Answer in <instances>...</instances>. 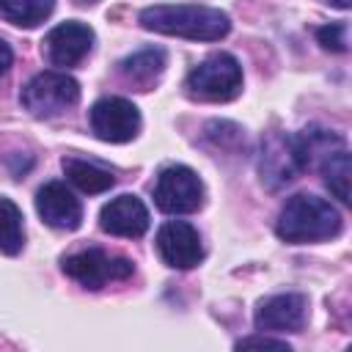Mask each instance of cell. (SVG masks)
Here are the masks:
<instances>
[{
	"label": "cell",
	"mask_w": 352,
	"mask_h": 352,
	"mask_svg": "<svg viewBox=\"0 0 352 352\" xmlns=\"http://www.w3.org/2000/svg\"><path fill=\"white\" fill-rule=\"evenodd\" d=\"M140 25L162 36H179L190 41H220L231 30L228 14L209 6H148L140 11Z\"/></svg>",
	"instance_id": "cell-1"
},
{
	"label": "cell",
	"mask_w": 352,
	"mask_h": 352,
	"mask_svg": "<svg viewBox=\"0 0 352 352\" xmlns=\"http://www.w3.org/2000/svg\"><path fill=\"white\" fill-rule=\"evenodd\" d=\"M275 234L292 245L333 239L341 234V212L319 195L297 192L283 204L275 223Z\"/></svg>",
	"instance_id": "cell-2"
},
{
	"label": "cell",
	"mask_w": 352,
	"mask_h": 352,
	"mask_svg": "<svg viewBox=\"0 0 352 352\" xmlns=\"http://www.w3.org/2000/svg\"><path fill=\"white\" fill-rule=\"evenodd\" d=\"M187 94L201 102H228L242 91V66L228 52H214L187 74Z\"/></svg>",
	"instance_id": "cell-3"
},
{
	"label": "cell",
	"mask_w": 352,
	"mask_h": 352,
	"mask_svg": "<svg viewBox=\"0 0 352 352\" xmlns=\"http://www.w3.org/2000/svg\"><path fill=\"white\" fill-rule=\"evenodd\" d=\"M80 102V82L66 72H41L22 88V104L36 118H55Z\"/></svg>",
	"instance_id": "cell-4"
},
{
	"label": "cell",
	"mask_w": 352,
	"mask_h": 352,
	"mask_svg": "<svg viewBox=\"0 0 352 352\" xmlns=\"http://www.w3.org/2000/svg\"><path fill=\"white\" fill-rule=\"evenodd\" d=\"M154 204L165 214H190L204 204V184L187 165H168L154 184Z\"/></svg>",
	"instance_id": "cell-5"
},
{
	"label": "cell",
	"mask_w": 352,
	"mask_h": 352,
	"mask_svg": "<svg viewBox=\"0 0 352 352\" xmlns=\"http://www.w3.org/2000/svg\"><path fill=\"white\" fill-rule=\"evenodd\" d=\"M302 170V160L294 143V135L270 132L258 148V179L267 190H280L292 184Z\"/></svg>",
	"instance_id": "cell-6"
},
{
	"label": "cell",
	"mask_w": 352,
	"mask_h": 352,
	"mask_svg": "<svg viewBox=\"0 0 352 352\" xmlns=\"http://www.w3.org/2000/svg\"><path fill=\"white\" fill-rule=\"evenodd\" d=\"M63 272L77 280L82 289H102L110 280H124L135 272L129 258L121 256H107L99 248H88V250H77L72 256L63 258Z\"/></svg>",
	"instance_id": "cell-7"
},
{
	"label": "cell",
	"mask_w": 352,
	"mask_h": 352,
	"mask_svg": "<svg viewBox=\"0 0 352 352\" xmlns=\"http://www.w3.org/2000/svg\"><path fill=\"white\" fill-rule=\"evenodd\" d=\"M91 129L104 143H126L140 132V110L124 96H104L94 102Z\"/></svg>",
	"instance_id": "cell-8"
},
{
	"label": "cell",
	"mask_w": 352,
	"mask_h": 352,
	"mask_svg": "<svg viewBox=\"0 0 352 352\" xmlns=\"http://www.w3.org/2000/svg\"><path fill=\"white\" fill-rule=\"evenodd\" d=\"M157 253L173 270H192L204 258V242L190 223L168 220L157 231Z\"/></svg>",
	"instance_id": "cell-9"
},
{
	"label": "cell",
	"mask_w": 352,
	"mask_h": 352,
	"mask_svg": "<svg viewBox=\"0 0 352 352\" xmlns=\"http://www.w3.org/2000/svg\"><path fill=\"white\" fill-rule=\"evenodd\" d=\"M308 316V300L297 292L264 297L256 305L253 322L261 333H300Z\"/></svg>",
	"instance_id": "cell-10"
},
{
	"label": "cell",
	"mask_w": 352,
	"mask_h": 352,
	"mask_svg": "<svg viewBox=\"0 0 352 352\" xmlns=\"http://www.w3.org/2000/svg\"><path fill=\"white\" fill-rule=\"evenodd\" d=\"M36 212L50 228L58 231H74L82 223L80 198H74V192L63 182H47L36 192Z\"/></svg>",
	"instance_id": "cell-11"
},
{
	"label": "cell",
	"mask_w": 352,
	"mask_h": 352,
	"mask_svg": "<svg viewBox=\"0 0 352 352\" xmlns=\"http://www.w3.org/2000/svg\"><path fill=\"white\" fill-rule=\"evenodd\" d=\"M94 47V30L85 22H60L55 25L47 38H44V50L50 63L55 66H77Z\"/></svg>",
	"instance_id": "cell-12"
},
{
	"label": "cell",
	"mask_w": 352,
	"mask_h": 352,
	"mask_svg": "<svg viewBox=\"0 0 352 352\" xmlns=\"http://www.w3.org/2000/svg\"><path fill=\"white\" fill-rule=\"evenodd\" d=\"M99 226L102 231L113 234V236H126V239H138L148 231V209L143 206V201L138 195H118L110 198L102 212H99Z\"/></svg>",
	"instance_id": "cell-13"
},
{
	"label": "cell",
	"mask_w": 352,
	"mask_h": 352,
	"mask_svg": "<svg viewBox=\"0 0 352 352\" xmlns=\"http://www.w3.org/2000/svg\"><path fill=\"white\" fill-rule=\"evenodd\" d=\"M162 72H165V52L157 47L138 50L121 60V74L126 77V82L138 85L140 91H148L162 77Z\"/></svg>",
	"instance_id": "cell-14"
},
{
	"label": "cell",
	"mask_w": 352,
	"mask_h": 352,
	"mask_svg": "<svg viewBox=\"0 0 352 352\" xmlns=\"http://www.w3.org/2000/svg\"><path fill=\"white\" fill-rule=\"evenodd\" d=\"M63 173L66 179L80 190V192H88V195H96V192H104L116 184V176L107 170V168H99L96 162H88V160H77V157H66L63 160Z\"/></svg>",
	"instance_id": "cell-15"
},
{
	"label": "cell",
	"mask_w": 352,
	"mask_h": 352,
	"mask_svg": "<svg viewBox=\"0 0 352 352\" xmlns=\"http://www.w3.org/2000/svg\"><path fill=\"white\" fill-rule=\"evenodd\" d=\"M25 245V223L22 212L14 201L0 198V253L16 256Z\"/></svg>",
	"instance_id": "cell-16"
},
{
	"label": "cell",
	"mask_w": 352,
	"mask_h": 352,
	"mask_svg": "<svg viewBox=\"0 0 352 352\" xmlns=\"http://www.w3.org/2000/svg\"><path fill=\"white\" fill-rule=\"evenodd\" d=\"M322 173H324V184L330 187V192L341 201V204H349V176H352V162H349V151L346 146L333 151L322 165Z\"/></svg>",
	"instance_id": "cell-17"
},
{
	"label": "cell",
	"mask_w": 352,
	"mask_h": 352,
	"mask_svg": "<svg viewBox=\"0 0 352 352\" xmlns=\"http://www.w3.org/2000/svg\"><path fill=\"white\" fill-rule=\"evenodd\" d=\"M50 11H52V0H0V14L22 28H33L44 22Z\"/></svg>",
	"instance_id": "cell-18"
},
{
	"label": "cell",
	"mask_w": 352,
	"mask_h": 352,
	"mask_svg": "<svg viewBox=\"0 0 352 352\" xmlns=\"http://www.w3.org/2000/svg\"><path fill=\"white\" fill-rule=\"evenodd\" d=\"M316 38L324 50H333V52H346V25L344 22H336V25H324L316 30Z\"/></svg>",
	"instance_id": "cell-19"
},
{
	"label": "cell",
	"mask_w": 352,
	"mask_h": 352,
	"mask_svg": "<svg viewBox=\"0 0 352 352\" xmlns=\"http://www.w3.org/2000/svg\"><path fill=\"white\" fill-rule=\"evenodd\" d=\"M236 346H272V349H289L286 341H280V338H270L267 333H264V336H248V338H239Z\"/></svg>",
	"instance_id": "cell-20"
},
{
	"label": "cell",
	"mask_w": 352,
	"mask_h": 352,
	"mask_svg": "<svg viewBox=\"0 0 352 352\" xmlns=\"http://www.w3.org/2000/svg\"><path fill=\"white\" fill-rule=\"evenodd\" d=\"M11 60H14V52H11V47L0 38V74H6V72H8Z\"/></svg>",
	"instance_id": "cell-21"
},
{
	"label": "cell",
	"mask_w": 352,
	"mask_h": 352,
	"mask_svg": "<svg viewBox=\"0 0 352 352\" xmlns=\"http://www.w3.org/2000/svg\"><path fill=\"white\" fill-rule=\"evenodd\" d=\"M327 3H333L336 8H349V3H352V0H327Z\"/></svg>",
	"instance_id": "cell-22"
},
{
	"label": "cell",
	"mask_w": 352,
	"mask_h": 352,
	"mask_svg": "<svg viewBox=\"0 0 352 352\" xmlns=\"http://www.w3.org/2000/svg\"><path fill=\"white\" fill-rule=\"evenodd\" d=\"M77 6H91V3H96V0H74Z\"/></svg>",
	"instance_id": "cell-23"
}]
</instances>
